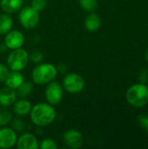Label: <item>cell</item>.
<instances>
[{
	"label": "cell",
	"instance_id": "obj_25",
	"mask_svg": "<svg viewBox=\"0 0 148 149\" xmlns=\"http://www.w3.org/2000/svg\"><path fill=\"white\" fill-rule=\"evenodd\" d=\"M139 123L141 127L148 132V114H142L139 117Z\"/></svg>",
	"mask_w": 148,
	"mask_h": 149
},
{
	"label": "cell",
	"instance_id": "obj_4",
	"mask_svg": "<svg viewBox=\"0 0 148 149\" xmlns=\"http://www.w3.org/2000/svg\"><path fill=\"white\" fill-rule=\"evenodd\" d=\"M29 63V53L21 48L11 50L7 57V65L10 71H23Z\"/></svg>",
	"mask_w": 148,
	"mask_h": 149
},
{
	"label": "cell",
	"instance_id": "obj_12",
	"mask_svg": "<svg viewBox=\"0 0 148 149\" xmlns=\"http://www.w3.org/2000/svg\"><path fill=\"white\" fill-rule=\"evenodd\" d=\"M17 95L16 90L6 86L0 89V107H9L12 106L17 100Z\"/></svg>",
	"mask_w": 148,
	"mask_h": 149
},
{
	"label": "cell",
	"instance_id": "obj_10",
	"mask_svg": "<svg viewBox=\"0 0 148 149\" xmlns=\"http://www.w3.org/2000/svg\"><path fill=\"white\" fill-rule=\"evenodd\" d=\"M17 140V132L10 127H3L0 128V148L9 149L13 148Z\"/></svg>",
	"mask_w": 148,
	"mask_h": 149
},
{
	"label": "cell",
	"instance_id": "obj_5",
	"mask_svg": "<svg viewBox=\"0 0 148 149\" xmlns=\"http://www.w3.org/2000/svg\"><path fill=\"white\" fill-rule=\"evenodd\" d=\"M40 12L34 9L31 5L22 7L18 14V21L20 25L25 30L35 29L40 21Z\"/></svg>",
	"mask_w": 148,
	"mask_h": 149
},
{
	"label": "cell",
	"instance_id": "obj_2",
	"mask_svg": "<svg viewBox=\"0 0 148 149\" xmlns=\"http://www.w3.org/2000/svg\"><path fill=\"white\" fill-rule=\"evenodd\" d=\"M58 75L57 67L51 63H39L31 72L32 82L36 85H47Z\"/></svg>",
	"mask_w": 148,
	"mask_h": 149
},
{
	"label": "cell",
	"instance_id": "obj_15",
	"mask_svg": "<svg viewBox=\"0 0 148 149\" xmlns=\"http://www.w3.org/2000/svg\"><path fill=\"white\" fill-rule=\"evenodd\" d=\"M24 4V0H1L0 7L3 12L13 14L19 11Z\"/></svg>",
	"mask_w": 148,
	"mask_h": 149
},
{
	"label": "cell",
	"instance_id": "obj_23",
	"mask_svg": "<svg viewBox=\"0 0 148 149\" xmlns=\"http://www.w3.org/2000/svg\"><path fill=\"white\" fill-rule=\"evenodd\" d=\"M43 59H44V53L39 50H35L29 55V60H31L34 64L42 63Z\"/></svg>",
	"mask_w": 148,
	"mask_h": 149
},
{
	"label": "cell",
	"instance_id": "obj_16",
	"mask_svg": "<svg viewBox=\"0 0 148 149\" xmlns=\"http://www.w3.org/2000/svg\"><path fill=\"white\" fill-rule=\"evenodd\" d=\"M84 25H85V28L90 32L97 31L101 26V18L98 14L91 12L85 18Z\"/></svg>",
	"mask_w": 148,
	"mask_h": 149
},
{
	"label": "cell",
	"instance_id": "obj_22",
	"mask_svg": "<svg viewBox=\"0 0 148 149\" xmlns=\"http://www.w3.org/2000/svg\"><path fill=\"white\" fill-rule=\"evenodd\" d=\"M57 148H58L57 143L55 142L54 140L51 138L43 139L38 144V148L40 149H56Z\"/></svg>",
	"mask_w": 148,
	"mask_h": 149
},
{
	"label": "cell",
	"instance_id": "obj_27",
	"mask_svg": "<svg viewBox=\"0 0 148 149\" xmlns=\"http://www.w3.org/2000/svg\"><path fill=\"white\" fill-rule=\"evenodd\" d=\"M139 79H140V83L142 84H145L147 81L148 80V71L147 69H142L140 72V74H139Z\"/></svg>",
	"mask_w": 148,
	"mask_h": 149
},
{
	"label": "cell",
	"instance_id": "obj_20",
	"mask_svg": "<svg viewBox=\"0 0 148 149\" xmlns=\"http://www.w3.org/2000/svg\"><path fill=\"white\" fill-rule=\"evenodd\" d=\"M12 120V113L6 107L0 108V127H5Z\"/></svg>",
	"mask_w": 148,
	"mask_h": 149
},
{
	"label": "cell",
	"instance_id": "obj_21",
	"mask_svg": "<svg viewBox=\"0 0 148 149\" xmlns=\"http://www.w3.org/2000/svg\"><path fill=\"white\" fill-rule=\"evenodd\" d=\"M11 128L14 129L16 132H23L26 128L25 122L18 116L17 118L11 120Z\"/></svg>",
	"mask_w": 148,
	"mask_h": 149
},
{
	"label": "cell",
	"instance_id": "obj_11",
	"mask_svg": "<svg viewBox=\"0 0 148 149\" xmlns=\"http://www.w3.org/2000/svg\"><path fill=\"white\" fill-rule=\"evenodd\" d=\"M38 141L34 134L26 132L22 134L17 140L16 146L18 149H38Z\"/></svg>",
	"mask_w": 148,
	"mask_h": 149
},
{
	"label": "cell",
	"instance_id": "obj_28",
	"mask_svg": "<svg viewBox=\"0 0 148 149\" xmlns=\"http://www.w3.org/2000/svg\"><path fill=\"white\" fill-rule=\"evenodd\" d=\"M56 67H57L58 72H59V73L64 74V73H66V72H67V67H66V65H64V64H59V65H58Z\"/></svg>",
	"mask_w": 148,
	"mask_h": 149
},
{
	"label": "cell",
	"instance_id": "obj_26",
	"mask_svg": "<svg viewBox=\"0 0 148 149\" xmlns=\"http://www.w3.org/2000/svg\"><path fill=\"white\" fill-rule=\"evenodd\" d=\"M9 72L10 71H9L8 66H6L5 65L0 63V83L4 81V79H5V78H6Z\"/></svg>",
	"mask_w": 148,
	"mask_h": 149
},
{
	"label": "cell",
	"instance_id": "obj_6",
	"mask_svg": "<svg viewBox=\"0 0 148 149\" xmlns=\"http://www.w3.org/2000/svg\"><path fill=\"white\" fill-rule=\"evenodd\" d=\"M62 86L69 93L77 94L85 89V81L81 75L76 72H70L65 76L62 82Z\"/></svg>",
	"mask_w": 148,
	"mask_h": 149
},
{
	"label": "cell",
	"instance_id": "obj_9",
	"mask_svg": "<svg viewBox=\"0 0 148 149\" xmlns=\"http://www.w3.org/2000/svg\"><path fill=\"white\" fill-rule=\"evenodd\" d=\"M65 144L72 149L80 148L84 144L83 134L76 129H69L63 135Z\"/></svg>",
	"mask_w": 148,
	"mask_h": 149
},
{
	"label": "cell",
	"instance_id": "obj_7",
	"mask_svg": "<svg viewBox=\"0 0 148 149\" xmlns=\"http://www.w3.org/2000/svg\"><path fill=\"white\" fill-rule=\"evenodd\" d=\"M44 96L47 103L56 106L58 105L64 98V88L57 81H51L47 84L44 91Z\"/></svg>",
	"mask_w": 148,
	"mask_h": 149
},
{
	"label": "cell",
	"instance_id": "obj_29",
	"mask_svg": "<svg viewBox=\"0 0 148 149\" xmlns=\"http://www.w3.org/2000/svg\"><path fill=\"white\" fill-rule=\"evenodd\" d=\"M146 59H147V61L148 62V50L147 51V52H146Z\"/></svg>",
	"mask_w": 148,
	"mask_h": 149
},
{
	"label": "cell",
	"instance_id": "obj_24",
	"mask_svg": "<svg viewBox=\"0 0 148 149\" xmlns=\"http://www.w3.org/2000/svg\"><path fill=\"white\" fill-rule=\"evenodd\" d=\"M47 3H48L47 0H32L31 6L40 12L45 9V7L47 6Z\"/></svg>",
	"mask_w": 148,
	"mask_h": 149
},
{
	"label": "cell",
	"instance_id": "obj_1",
	"mask_svg": "<svg viewBox=\"0 0 148 149\" xmlns=\"http://www.w3.org/2000/svg\"><path fill=\"white\" fill-rule=\"evenodd\" d=\"M31 122L38 127H44L51 123L57 118L56 109L49 103H38L32 106L30 112Z\"/></svg>",
	"mask_w": 148,
	"mask_h": 149
},
{
	"label": "cell",
	"instance_id": "obj_8",
	"mask_svg": "<svg viewBox=\"0 0 148 149\" xmlns=\"http://www.w3.org/2000/svg\"><path fill=\"white\" fill-rule=\"evenodd\" d=\"M25 42L24 35L22 31L18 30H10L8 33L5 34L4 38V45L7 49L14 50L23 47Z\"/></svg>",
	"mask_w": 148,
	"mask_h": 149
},
{
	"label": "cell",
	"instance_id": "obj_17",
	"mask_svg": "<svg viewBox=\"0 0 148 149\" xmlns=\"http://www.w3.org/2000/svg\"><path fill=\"white\" fill-rule=\"evenodd\" d=\"M13 27V18L8 13L0 14V35H5Z\"/></svg>",
	"mask_w": 148,
	"mask_h": 149
},
{
	"label": "cell",
	"instance_id": "obj_18",
	"mask_svg": "<svg viewBox=\"0 0 148 149\" xmlns=\"http://www.w3.org/2000/svg\"><path fill=\"white\" fill-rule=\"evenodd\" d=\"M33 87H34V84L31 81H24L16 89L17 97H19L21 99H26L32 93Z\"/></svg>",
	"mask_w": 148,
	"mask_h": 149
},
{
	"label": "cell",
	"instance_id": "obj_14",
	"mask_svg": "<svg viewBox=\"0 0 148 149\" xmlns=\"http://www.w3.org/2000/svg\"><path fill=\"white\" fill-rule=\"evenodd\" d=\"M12 106H13L14 113L19 117H24V116L28 115L32 107L31 103L28 100L21 99V98H20V100H16Z\"/></svg>",
	"mask_w": 148,
	"mask_h": 149
},
{
	"label": "cell",
	"instance_id": "obj_13",
	"mask_svg": "<svg viewBox=\"0 0 148 149\" xmlns=\"http://www.w3.org/2000/svg\"><path fill=\"white\" fill-rule=\"evenodd\" d=\"M24 81V77L20 72L10 71L8 72L3 82L6 86L16 90Z\"/></svg>",
	"mask_w": 148,
	"mask_h": 149
},
{
	"label": "cell",
	"instance_id": "obj_19",
	"mask_svg": "<svg viewBox=\"0 0 148 149\" xmlns=\"http://www.w3.org/2000/svg\"><path fill=\"white\" fill-rule=\"evenodd\" d=\"M80 7L87 12H93L99 5L98 0H79Z\"/></svg>",
	"mask_w": 148,
	"mask_h": 149
},
{
	"label": "cell",
	"instance_id": "obj_3",
	"mask_svg": "<svg viewBox=\"0 0 148 149\" xmlns=\"http://www.w3.org/2000/svg\"><path fill=\"white\" fill-rule=\"evenodd\" d=\"M127 102L135 107H142L148 103V86L140 83L130 86L126 93Z\"/></svg>",
	"mask_w": 148,
	"mask_h": 149
}]
</instances>
